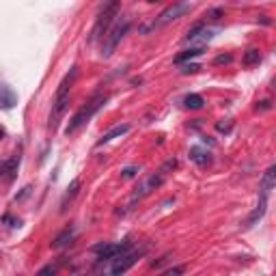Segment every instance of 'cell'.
<instances>
[{
    "label": "cell",
    "mask_w": 276,
    "mask_h": 276,
    "mask_svg": "<svg viewBox=\"0 0 276 276\" xmlns=\"http://www.w3.org/2000/svg\"><path fill=\"white\" fill-rule=\"evenodd\" d=\"M175 166H177V160H169V162H166L158 173H154V175H149L145 181H141V184H138V188L134 190V194H132V199H129V207H132L136 201H143L145 197H149V194L154 192V190H158V188L166 181V175H169V171L175 169Z\"/></svg>",
    "instance_id": "obj_1"
},
{
    "label": "cell",
    "mask_w": 276,
    "mask_h": 276,
    "mask_svg": "<svg viewBox=\"0 0 276 276\" xmlns=\"http://www.w3.org/2000/svg\"><path fill=\"white\" fill-rule=\"evenodd\" d=\"M108 101V95H95L93 99H89V104H84L80 110L71 117V121H69V125L65 127V134L67 136H71V134H76L80 127L84 125V123H89L91 119H93V114H95L101 106H104Z\"/></svg>",
    "instance_id": "obj_2"
},
{
    "label": "cell",
    "mask_w": 276,
    "mask_h": 276,
    "mask_svg": "<svg viewBox=\"0 0 276 276\" xmlns=\"http://www.w3.org/2000/svg\"><path fill=\"white\" fill-rule=\"evenodd\" d=\"M119 13V0H104L101 9L97 13V20H95V26H93V33H91V41H97L101 39L104 35L108 33V28L114 22Z\"/></svg>",
    "instance_id": "obj_3"
},
{
    "label": "cell",
    "mask_w": 276,
    "mask_h": 276,
    "mask_svg": "<svg viewBox=\"0 0 276 276\" xmlns=\"http://www.w3.org/2000/svg\"><path fill=\"white\" fill-rule=\"evenodd\" d=\"M129 26H132L129 18H123V20H119L117 24L112 26L110 33L104 35V46H101V56H104V59H110V56L114 54V50H117V46L121 43V39L127 35Z\"/></svg>",
    "instance_id": "obj_4"
},
{
    "label": "cell",
    "mask_w": 276,
    "mask_h": 276,
    "mask_svg": "<svg viewBox=\"0 0 276 276\" xmlns=\"http://www.w3.org/2000/svg\"><path fill=\"white\" fill-rule=\"evenodd\" d=\"M190 9H192V5L188 3V0H179V3H173L171 7H166V9L160 13L158 20H154V24H151L149 28H160V26L171 24V22L184 18L186 13H190ZM149 28H145V31H149Z\"/></svg>",
    "instance_id": "obj_5"
},
{
    "label": "cell",
    "mask_w": 276,
    "mask_h": 276,
    "mask_svg": "<svg viewBox=\"0 0 276 276\" xmlns=\"http://www.w3.org/2000/svg\"><path fill=\"white\" fill-rule=\"evenodd\" d=\"M129 248H132V242L125 239V242H117V244H97L93 250L99 255V259H119Z\"/></svg>",
    "instance_id": "obj_6"
},
{
    "label": "cell",
    "mask_w": 276,
    "mask_h": 276,
    "mask_svg": "<svg viewBox=\"0 0 276 276\" xmlns=\"http://www.w3.org/2000/svg\"><path fill=\"white\" fill-rule=\"evenodd\" d=\"M145 252H147V248H138V250H132V252H125V255H121L119 259H117V263H114L112 265V274L114 276H119V274H125L127 270H129V267H132L134 263H136V261L138 259H141L143 255H145Z\"/></svg>",
    "instance_id": "obj_7"
},
{
    "label": "cell",
    "mask_w": 276,
    "mask_h": 276,
    "mask_svg": "<svg viewBox=\"0 0 276 276\" xmlns=\"http://www.w3.org/2000/svg\"><path fill=\"white\" fill-rule=\"evenodd\" d=\"M18 166H20V156H16V158H9V160H3L0 162V179L3 181H13L16 179V175H18Z\"/></svg>",
    "instance_id": "obj_8"
},
{
    "label": "cell",
    "mask_w": 276,
    "mask_h": 276,
    "mask_svg": "<svg viewBox=\"0 0 276 276\" xmlns=\"http://www.w3.org/2000/svg\"><path fill=\"white\" fill-rule=\"evenodd\" d=\"M129 132V125L127 123H123V125H117V127H112L110 132H106L104 136L97 141V147H104V145H108L110 141H114V138H119V136H123V134H127Z\"/></svg>",
    "instance_id": "obj_9"
},
{
    "label": "cell",
    "mask_w": 276,
    "mask_h": 276,
    "mask_svg": "<svg viewBox=\"0 0 276 276\" xmlns=\"http://www.w3.org/2000/svg\"><path fill=\"white\" fill-rule=\"evenodd\" d=\"M265 207H267V197H265V194H261L259 207L248 216V220H246V227H252V224H255L257 220H261V218H263V214H265Z\"/></svg>",
    "instance_id": "obj_10"
},
{
    "label": "cell",
    "mask_w": 276,
    "mask_h": 276,
    "mask_svg": "<svg viewBox=\"0 0 276 276\" xmlns=\"http://www.w3.org/2000/svg\"><path fill=\"white\" fill-rule=\"evenodd\" d=\"M274 177H276V166H270V169L265 171L263 179H261V194H270V190L274 188Z\"/></svg>",
    "instance_id": "obj_11"
},
{
    "label": "cell",
    "mask_w": 276,
    "mask_h": 276,
    "mask_svg": "<svg viewBox=\"0 0 276 276\" xmlns=\"http://www.w3.org/2000/svg\"><path fill=\"white\" fill-rule=\"evenodd\" d=\"M184 106L190 108V110H199V108L205 106V99H203L201 95H197V93H188V95L184 97Z\"/></svg>",
    "instance_id": "obj_12"
},
{
    "label": "cell",
    "mask_w": 276,
    "mask_h": 276,
    "mask_svg": "<svg viewBox=\"0 0 276 276\" xmlns=\"http://www.w3.org/2000/svg\"><path fill=\"white\" fill-rule=\"evenodd\" d=\"M203 54V48H192V50H184L181 54L175 56V65H184L186 61H192V59H197V56Z\"/></svg>",
    "instance_id": "obj_13"
},
{
    "label": "cell",
    "mask_w": 276,
    "mask_h": 276,
    "mask_svg": "<svg viewBox=\"0 0 276 276\" xmlns=\"http://www.w3.org/2000/svg\"><path fill=\"white\" fill-rule=\"evenodd\" d=\"M190 160H192V162H197L199 166H205L209 162V154L205 149H201V147H192L190 149Z\"/></svg>",
    "instance_id": "obj_14"
},
{
    "label": "cell",
    "mask_w": 276,
    "mask_h": 276,
    "mask_svg": "<svg viewBox=\"0 0 276 276\" xmlns=\"http://www.w3.org/2000/svg\"><path fill=\"white\" fill-rule=\"evenodd\" d=\"M74 237H76V229H65L63 233L54 239V244H52V246H54V248H63V246H67Z\"/></svg>",
    "instance_id": "obj_15"
},
{
    "label": "cell",
    "mask_w": 276,
    "mask_h": 276,
    "mask_svg": "<svg viewBox=\"0 0 276 276\" xmlns=\"http://www.w3.org/2000/svg\"><path fill=\"white\" fill-rule=\"evenodd\" d=\"M13 104H16V95H13V91L7 89V86H0V106L11 108Z\"/></svg>",
    "instance_id": "obj_16"
},
{
    "label": "cell",
    "mask_w": 276,
    "mask_h": 276,
    "mask_svg": "<svg viewBox=\"0 0 276 276\" xmlns=\"http://www.w3.org/2000/svg\"><path fill=\"white\" fill-rule=\"evenodd\" d=\"M259 61H261L259 50H248V52L244 54V59H242V63L246 65V67H250V65H259Z\"/></svg>",
    "instance_id": "obj_17"
},
{
    "label": "cell",
    "mask_w": 276,
    "mask_h": 276,
    "mask_svg": "<svg viewBox=\"0 0 276 276\" xmlns=\"http://www.w3.org/2000/svg\"><path fill=\"white\" fill-rule=\"evenodd\" d=\"M78 188H80V179H74V181H71V184H69L67 192H65V199H63V207L67 205V201H69V199H74L76 194H78Z\"/></svg>",
    "instance_id": "obj_18"
},
{
    "label": "cell",
    "mask_w": 276,
    "mask_h": 276,
    "mask_svg": "<svg viewBox=\"0 0 276 276\" xmlns=\"http://www.w3.org/2000/svg\"><path fill=\"white\" fill-rule=\"evenodd\" d=\"M203 28H205V24H203V22H201V24H194V26L190 28V31L186 33V41L197 39V37H199V33H203Z\"/></svg>",
    "instance_id": "obj_19"
},
{
    "label": "cell",
    "mask_w": 276,
    "mask_h": 276,
    "mask_svg": "<svg viewBox=\"0 0 276 276\" xmlns=\"http://www.w3.org/2000/svg\"><path fill=\"white\" fill-rule=\"evenodd\" d=\"M224 16V9H220V7H218V9H209L207 11V20H220Z\"/></svg>",
    "instance_id": "obj_20"
},
{
    "label": "cell",
    "mask_w": 276,
    "mask_h": 276,
    "mask_svg": "<svg viewBox=\"0 0 276 276\" xmlns=\"http://www.w3.org/2000/svg\"><path fill=\"white\" fill-rule=\"evenodd\" d=\"M125 179H132V177H136L138 175V166H127V169H123V173H121Z\"/></svg>",
    "instance_id": "obj_21"
},
{
    "label": "cell",
    "mask_w": 276,
    "mask_h": 276,
    "mask_svg": "<svg viewBox=\"0 0 276 276\" xmlns=\"http://www.w3.org/2000/svg\"><path fill=\"white\" fill-rule=\"evenodd\" d=\"M231 61H233V56H231V54H220V56H216L214 65H229Z\"/></svg>",
    "instance_id": "obj_22"
},
{
    "label": "cell",
    "mask_w": 276,
    "mask_h": 276,
    "mask_svg": "<svg viewBox=\"0 0 276 276\" xmlns=\"http://www.w3.org/2000/svg\"><path fill=\"white\" fill-rule=\"evenodd\" d=\"M201 67H199V65H194V63H190V65H186V67L184 69H181V74H197V71H199Z\"/></svg>",
    "instance_id": "obj_23"
},
{
    "label": "cell",
    "mask_w": 276,
    "mask_h": 276,
    "mask_svg": "<svg viewBox=\"0 0 276 276\" xmlns=\"http://www.w3.org/2000/svg\"><path fill=\"white\" fill-rule=\"evenodd\" d=\"M216 129H218V132H229V129H231V119H227V123H216Z\"/></svg>",
    "instance_id": "obj_24"
},
{
    "label": "cell",
    "mask_w": 276,
    "mask_h": 276,
    "mask_svg": "<svg viewBox=\"0 0 276 276\" xmlns=\"http://www.w3.org/2000/svg\"><path fill=\"white\" fill-rule=\"evenodd\" d=\"M166 261H171V255H164L160 261H154V263H151V267H156V270H160V267H162V265L166 263Z\"/></svg>",
    "instance_id": "obj_25"
},
{
    "label": "cell",
    "mask_w": 276,
    "mask_h": 276,
    "mask_svg": "<svg viewBox=\"0 0 276 276\" xmlns=\"http://www.w3.org/2000/svg\"><path fill=\"white\" fill-rule=\"evenodd\" d=\"M186 272V267L184 265H177V267H169V270H166V274L169 276H173V274H184Z\"/></svg>",
    "instance_id": "obj_26"
},
{
    "label": "cell",
    "mask_w": 276,
    "mask_h": 276,
    "mask_svg": "<svg viewBox=\"0 0 276 276\" xmlns=\"http://www.w3.org/2000/svg\"><path fill=\"white\" fill-rule=\"evenodd\" d=\"M56 272V267L54 265H46V267H41L39 274H54Z\"/></svg>",
    "instance_id": "obj_27"
},
{
    "label": "cell",
    "mask_w": 276,
    "mask_h": 276,
    "mask_svg": "<svg viewBox=\"0 0 276 276\" xmlns=\"http://www.w3.org/2000/svg\"><path fill=\"white\" fill-rule=\"evenodd\" d=\"M257 108H261V110H267V108H270V101H261V106H257Z\"/></svg>",
    "instance_id": "obj_28"
},
{
    "label": "cell",
    "mask_w": 276,
    "mask_h": 276,
    "mask_svg": "<svg viewBox=\"0 0 276 276\" xmlns=\"http://www.w3.org/2000/svg\"><path fill=\"white\" fill-rule=\"evenodd\" d=\"M3 136H5V129H3V127H0V141H3Z\"/></svg>",
    "instance_id": "obj_29"
},
{
    "label": "cell",
    "mask_w": 276,
    "mask_h": 276,
    "mask_svg": "<svg viewBox=\"0 0 276 276\" xmlns=\"http://www.w3.org/2000/svg\"><path fill=\"white\" fill-rule=\"evenodd\" d=\"M147 3H158V0H147Z\"/></svg>",
    "instance_id": "obj_30"
}]
</instances>
